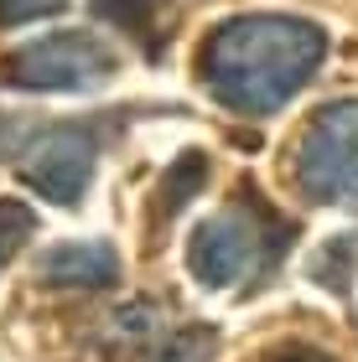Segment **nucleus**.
I'll return each instance as SVG.
<instances>
[{"label":"nucleus","mask_w":358,"mask_h":362,"mask_svg":"<svg viewBox=\"0 0 358 362\" xmlns=\"http://www.w3.org/2000/svg\"><path fill=\"white\" fill-rule=\"evenodd\" d=\"M120 68L115 47L99 31H47L0 57V88L26 93H84L109 83Z\"/></svg>","instance_id":"obj_3"},{"label":"nucleus","mask_w":358,"mask_h":362,"mask_svg":"<svg viewBox=\"0 0 358 362\" xmlns=\"http://www.w3.org/2000/svg\"><path fill=\"white\" fill-rule=\"evenodd\" d=\"M31 233H37V212L26 202H16V197H0V269L26 249Z\"/></svg>","instance_id":"obj_8"},{"label":"nucleus","mask_w":358,"mask_h":362,"mask_svg":"<svg viewBox=\"0 0 358 362\" xmlns=\"http://www.w3.org/2000/svg\"><path fill=\"white\" fill-rule=\"evenodd\" d=\"M291 243V223L254 187H244L229 207H218L187 238V269L208 290H229L239 279H259Z\"/></svg>","instance_id":"obj_2"},{"label":"nucleus","mask_w":358,"mask_h":362,"mask_svg":"<svg viewBox=\"0 0 358 362\" xmlns=\"http://www.w3.org/2000/svg\"><path fill=\"white\" fill-rule=\"evenodd\" d=\"M94 166H99V140L84 124H47L21 145V181L57 207H73L89 192Z\"/></svg>","instance_id":"obj_5"},{"label":"nucleus","mask_w":358,"mask_h":362,"mask_svg":"<svg viewBox=\"0 0 358 362\" xmlns=\"http://www.w3.org/2000/svg\"><path fill=\"white\" fill-rule=\"evenodd\" d=\"M203 176H208V166H203V156L198 151H187L182 160H177V171L161 181V212H167V218H177V212L187 207V197L203 187Z\"/></svg>","instance_id":"obj_9"},{"label":"nucleus","mask_w":358,"mask_h":362,"mask_svg":"<svg viewBox=\"0 0 358 362\" xmlns=\"http://www.w3.org/2000/svg\"><path fill=\"white\" fill-rule=\"evenodd\" d=\"M21 145H26L21 124H16L11 114H0V156H21Z\"/></svg>","instance_id":"obj_13"},{"label":"nucleus","mask_w":358,"mask_h":362,"mask_svg":"<svg viewBox=\"0 0 358 362\" xmlns=\"http://www.w3.org/2000/svg\"><path fill=\"white\" fill-rule=\"evenodd\" d=\"M259 362H332V357H322L317 347H275V352H265Z\"/></svg>","instance_id":"obj_12"},{"label":"nucleus","mask_w":358,"mask_h":362,"mask_svg":"<svg viewBox=\"0 0 358 362\" xmlns=\"http://www.w3.org/2000/svg\"><path fill=\"white\" fill-rule=\"evenodd\" d=\"M213 347H218V337L208 326H177V332H167L145 352V362H208Z\"/></svg>","instance_id":"obj_7"},{"label":"nucleus","mask_w":358,"mask_h":362,"mask_svg":"<svg viewBox=\"0 0 358 362\" xmlns=\"http://www.w3.org/2000/svg\"><path fill=\"white\" fill-rule=\"evenodd\" d=\"M296 181L306 197L358 207V98L322 104L296 140Z\"/></svg>","instance_id":"obj_4"},{"label":"nucleus","mask_w":358,"mask_h":362,"mask_svg":"<svg viewBox=\"0 0 358 362\" xmlns=\"http://www.w3.org/2000/svg\"><path fill=\"white\" fill-rule=\"evenodd\" d=\"M328 57V31L301 16H234L223 21L203 47V83L213 88L218 104L239 114H275L291 104L317 62Z\"/></svg>","instance_id":"obj_1"},{"label":"nucleus","mask_w":358,"mask_h":362,"mask_svg":"<svg viewBox=\"0 0 358 362\" xmlns=\"http://www.w3.org/2000/svg\"><path fill=\"white\" fill-rule=\"evenodd\" d=\"M68 0H0V26H26L42 16H57Z\"/></svg>","instance_id":"obj_11"},{"label":"nucleus","mask_w":358,"mask_h":362,"mask_svg":"<svg viewBox=\"0 0 358 362\" xmlns=\"http://www.w3.org/2000/svg\"><path fill=\"white\" fill-rule=\"evenodd\" d=\"M37 274L62 290H104L120 279V259L109 243H57L52 254H42Z\"/></svg>","instance_id":"obj_6"},{"label":"nucleus","mask_w":358,"mask_h":362,"mask_svg":"<svg viewBox=\"0 0 358 362\" xmlns=\"http://www.w3.org/2000/svg\"><path fill=\"white\" fill-rule=\"evenodd\" d=\"M94 11H99L104 21H115L120 31H135V37H145L156 0H94Z\"/></svg>","instance_id":"obj_10"}]
</instances>
